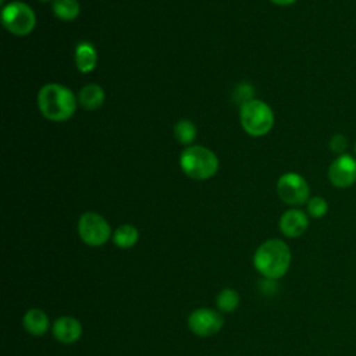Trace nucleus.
I'll list each match as a JSON object with an SVG mask.
<instances>
[{
    "instance_id": "1",
    "label": "nucleus",
    "mask_w": 356,
    "mask_h": 356,
    "mask_svg": "<svg viewBox=\"0 0 356 356\" xmlns=\"http://www.w3.org/2000/svg\"><path fill=\"white\" fill-rule=\"evenodd\" d=\"M38 107L44 118L63 122L74 115L78 107V97L70 88L50 82L39 89Z\"/></svg>"
},
{
    "instance_id": "2",
    "label": "nucleus",
    "mask_w": 356,
    "mask_h": 356,
    "mask_svg": "<svg viewBox=\"0 0 356 356\" xmlns=\"http://www.w3.org/2000/svg\"><path fill=\"white\" fill-rule=\"evenodd\" d=\"M291 249L281 239H267L256 249L253 254L254 268L268 280L284 277L291 266Z\"/></svg>"
},
{
    "instance_id": "3",
    "label": "nucleus",
    "mask_w": 356,
    "mask_h": 356,
    "mask_svg": "<svg viewBox=\"0 0 356 356\" xmlns=\"http://www.w3.org/2000/svg\"><path fill=\"white\" fill-rule=\"evenodd\" d=\"M179 165L184 174L189 178L203 181L216 175L218 171V159L209 147L191 145L182 150Z\"/></svg>"
},
{
    "instance_id": "4",
    "label": "nucleus",
    "mask_w": 356,
    "mask_h": 356,
    "mask_svg": "<svg viewBox=\"0 0 356 356\" xmlns=\"http://www.w3.org/2000/svg\"><path fill=\"white\" fill-rule=\"evenodd\" d=\"M239 121L246 134L263 136L268 134L274 125V113L266 102L252 99L241 104Z\"/></svg>"
},
{
    "instance_id": "5",
    "label": "nucleus",
    "mask_w": 356,
    "mask_h": 356,
    "mask_svg": "<svg viewBox=\"0 0 356 356\" xmlns=\"http://www.w3.org/2000/svg\"><path fill=\"white\" fill-rule=\"evenodd\" d=\"M1 21L6 29L17 36L31 33L36 25V15L31 6L24 1H11L3 6Z\"/></svg>"
},
{
    "instance_id": "6",
    "label": "nucleus",
    "mask_w": 356,
    "mask_h": 356,
    "mask_svg": "<svg viewBox=\"0 0 356 356\" xmlns=\"http://www.w3.org/2000/svg\"><path fill=\"white\" fill-rule=\"evenodd\" d=\"M78 235L88 246L104 245L111 234V227L107 220L96 211H85L78 220Z\"/></svg>"
},
{
    "instance_id": "7",
    "label": "nucleus",
    "mask_w": 356,
    "mask_h": 356,
    "mask_svg": "<svg viewBox=\"0 0 356 356\" xmlns=\"http://www.w3.org/2000/svg\"><path fill=\"white\" fill-rule=\"evenodd\" d=\"M277 193L280 199L289 206L306 204L310 199L307 181L298 172L289 171L282 174L277 181Z\"/></svg>"
},
{
    "instance_id": "8",
    "label": "nucleus",
    "mask_w": 356,
    "mask_h": 356,
    "mask_svg": "<svg viewBox=\"0 0 356 356\" xmlns=\"http://www.w3.org/2000/svg\"><path fill=\"white\" fill-rule=\"evenodd\" d=\"M328 181L334 188L348 189L356 184V157L352 154H339L337 156L327 172Z\"/></svg>"
},
{
    "instance_id": "9",
    "label": "nucleus",
    "mask_w": 356,
    "mask_h": 356,
    "mask_svg": "<svg viewBox=\"0 0 356 356\" xmlns=\"http://www.w3.org/2000/svg\"><path fill=\"white\" fill-rule=\"evenodd\" d=\"M224 325V317L220 312L209 307L193 310L188 317L189 330L197 337H211Z\"/></svg>"
},
{
    "instance_id": "10",
    "label": "nucleus",
    "mask_w": 356,
    "mask_h": 356,
    "mask_svg": "<svg viewBox=\"0 0 356 356\" xmlns=\"http://www.w3.org/2000/svg\"><path fill=\"white\" fill-rule=\"evenodd\" d=\"M278 227L286 238H299L309 227V216L300 209H289L280 217Z\"/></svg>"
},
{
    "instance_id": "11",
    "label": "nucleus",
    "mask_w": 356,
    "mask_h": 356,
    "mask_svg": "<svg viewBox=\"0 0 356 356\" xmlns=\"http://www.w3.org/2000/svg\"><path fill=\"white\" fill-rule=\"evenodd\" d=\"M51 334L58 342L70 345L81 338L82 325L79 320L72 316H61L53 323Z\"/></svg>"
},
{
    "instance_id": "12",
    "label": "nucleus",
    "mask_w": 356,
    "mask_h": 356,
    "mask_svg": "<svg viewBox=\"0 0 356 356\" xmlns=\"http://www.w3.org/2000/svg\"><path fill=\"white\" fill-rule=\"evenodd\" d=\"M74 60H75L76 68L82 74H88L93 71L97 65V51L92 43L81 42L75 47Z\"/></svg>"
},
{
    "instance_id": "13",
    "label": "nucleus",
    "mask_w": 356,
    "mask_h": 356,
    "mask_svg": "<svg viewBox=\"0 0 356 356\" xmlns=\"http://www.w3.org/2000/svg\"><path fill=\"white\" fill-rule=\"evenodd\" d=\"M104 90L97 83H88L85 85L78 93V103L82 108L93 111L103 106L104 103Z\"/></svg>"
},
{
    "instance_id": "14",
    "label": "nucleus",
    "mask_w": 356,
    "mask_h": 356,
    "mask_svg": "<svg viewBox=\"0 0 356 356\" xmlns=\"http://www.w3.org/2000/svg\"><path fill=\"white\" fill-rule=\"evenodd\" d=\"M22 325L31 335L40 337L49 328V317L42 309H29L22 317Z\"/></svg>"
},
{
    "instance_id": "15",
    "label": "nucleus",
    "mask_w": 356,
    "mask_h": 356,
    "mask_svg": "<svg viewBox=\"0 0 356 356\" xmlns=\"http://www.w3.org/2000/svg\"><path fill=\"white\" fill-rule=\"evenodd\" d=\"M139 239V231L131 224H122L113 232V242L120 249H129L136 245Z\"/></svg>"
},
{
    "instance_id": "16",
    "label": "nucleus",
    "mask_w": 356,
    "mask_h": 356,
    "mask_svg": "<svg viewBox=\"0 0 356 356\" xmlns=\"http://www.w3.org/2000/svg\"><path fill=\"white\" fill-rule=\"evenodd\" d=\"M51 10L58 19L74 21L81 13V6L78 0H53Z\"/></svg>"
},
{
    "instance_id": "17",
    "label": "nucleus",
    "mask_w": 356,
    "mask_h": 356,
    "mask_svg": "<svg viewBox=\"0 0 356 356\" xmlns=\"http://www.w3.org/2000/svg\"><path fill=\"white\" fill-rule=\"evenodd\" d=\"M197 136V129L196 125L189 121V120H179L175 125H174V138L178 143L185 145V146H191L193 143V140Z\"/></svg>"
},
{
    "instance_id": "18",
    "label": "nucleus",
    "mask_w": 356,
    "mask_h": 356,
    "mask_svg": "<svg viewBox=\"0 0 356 356\" xmlns=\"http://www.w3.org/2000/svg\"><path fill=\"white\" fill-rule=\"evenodd\" d=\"M216 303L220 312L232 313L239 305V293L232 288H225L218 292Z\"/></svg>"
},
{
    "instance_id": "19",
    "label": "nucleus",
    "mask_w": 356,
    "mask_h": 356,
    "mask_svg": "<svg viewBox=\"0 0 356 356\" xmlns=\"http://www.w3.org/2000/svg\"><path fill=\"white\" fill-rule=\"evenodd\" d=\"M306 211L313 218H323L328 211V203L321 196H312L306 203Z\"/></svg>"
},
{
    "instance_id": "20",
    "label": "nucleus",
    "mask_w": 356,
    "mask_h": 356,
    "mask_svg": "<svg viewBox=\"0 0 356 356\" xmlns=\"http://www.w3.org/2000/svg\"><path fill=\"white\" fill-rule=\"evenodd\" d=\"M328 147L331 149L332 153H335L337 156L339 154H345L346 149H348V138L343 134H335L330 138L328 140Z\"/></svg>"
},
{
    "instance_id": "21",
    "label": "nucleus",
    "mask_w": 356,
    "mask_h": 356,
    "mask_svg": "<svg viewBox=\"0 0 356 356\" xmlns=\"http://www.w3.org/2000/svg\"><path fill=\"white\" fill-rule=\"evenodd\" d=\"M235 93H236V97L241 100V104L252 100V97H250L252 96V86L248 85V83H241L236 88Z\"/></svg>"
},
{
    "instance_id": "22",
    "label": "nucleus",
    "mask_w": 356,
    "mask_h": 356,
    "mask_svg": "<svg viewBox=\"0 0 356 356\" xmlns=\"http://www.w3.org/2000/svg\"><path fill=\"white\" fill-rule=\"evenodd\" d=\"M271 3H274V4H277V6H281V7H286V6H291V4H293L295 1H298V0H270Z\"/></svg>"
},
{
    "instance_id": "23",
    "label": "nucleus",
    "mask_w": 356,
    "mask_h": 356,
    "mask_svg": "<svg viewBox=\"0 0 356 356\" xmlns=\"http://www.w3.org/2000/svg\"><path fill=\"white\" fill-rule=\"evenodd\" d=\"M40 3H47V1H51V0H39Z\"/></svg>"
},
{
    "instance_id": "24",
    "label": "nucleus",
    "mask_w": 356,
    "mask_h": 356,
    "mask_svg": "<svg viewBox=\"0 0 356 356\" xmlns=\"http://www.w3.org/2000/svg\"><path fill=\"white\" fill-rule=\"evenodd\" d=\"M353 149H355V154H356V142H355V147Z\"/></svg>"
}]
</instances>
